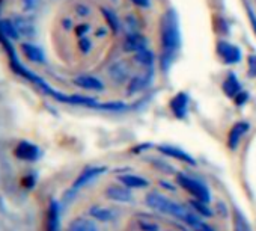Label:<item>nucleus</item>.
Here are the masks:
<instances>
[{"mask_svg":"<svg viewBox=\"0 0 256 231\" xmlns=\"http://www.w3.org/2000/svg\"><path fill=\"white\" fill-rule=\"evenodd\" d=\"M170 109L175 113V117L184 118L187 115V110H188V97L182 92L176 94L170 101Z\"/></svg>","mask_w":256,"mask_h":231,"instance_id":"nucleus-9","label":"nucleus"},{"mask_svg":"<svg viewBox=\"0 0 256 231\" xmlns=\"http://www.w3.org/2000/svg\"><path fill=\"white\" fill-rule=\"evenodd\" d=\"M139 223V228L142 231H160V226L154 222H150V220H138Z\"/></svg>","mask_w":256,"mask_h":231,"instance_id":"nucleus-26","label":"nucleus"},{"mask_svg":"<svg viewBox=\"0 0 256 231\" xmlns=\"http://www.w3.org/2000/svg\"><path fill=\"white\" fill-rule=\"evenodd\" d=\"M68 231H98L94 222L86 219H76L70 223Z\"/></svg>","mask_w":256,"mask_h":231,"instance_id":"nucleus-21","label":"nucleus"},{"mask_svg":"<svg viewBox=\"0 0 256 231\" xmlns=\"http://www.w3.org/2000/svg\"><path fill=\"white\" fill-rule=\"evenodd\" d=\"M160 184L164 187V189H168V190H170V192H175L176 190V187L174 186V184H170V183H168V181H160Z\"/></svg>","mask_w":256,"mask_h":231,"instance_id":"nucleus-32","label":"nucleus"},{"mask_svg":"<svg viewBox=\"0 0 256 231\" xmlns=\"http://www.w3.org/2000/svg\"><path fill=\"white\" fill-rule=\"evenodd\" d=\"M223 91L228 97L230 98H236L241 94V85L238 82V79L235 77V74H229L228 79L223 82Z\"/></svg>","mask_w":256,"mask_h":231,"instance_id":"nucleus-16","label":"nucleus"},{"mask_svg":"<svg viewBox=\"0 0 256 231\" xmlns=\"http://www.w3.org/2000/svg\"><path fill=\"white\" fill-rule=\"evenodd\" d=\"M247 70L250 77H256V55H250L247 61Z\"/></svg>","mask_w":256,"mask_h":231,"instance_id":"nucleus-27","label":"nucleus"},{"mask_svg":"<svg viewBox=\"0 0 256 231\" xmlns=\"http://www.w3.org/2000/svg\"><path fill=\"white\" fill-rule=\"evenodd\" d=\"M235 231H250V228H248L246 219L241 216L240 211L235 213Z\"/></svg>","mask_w":256,"mask_h":231,"instance_id":"nucleus-25","label":"nucleus"},{"mask_svg":"<svg viewBox=\"0 0 256 231\" xmlns=\"http://www.w3.org/2000/svg\"><path fill=\"white\" fill-rule=\"evenodd\" d=\"M132 2H134L136 5H139V7H142V8H145V7L150 5V0H132Z\"/></svg>","mask_w":256,"mask_h":231,"instance_id":"nucleus-33","label":"nucleus"},{"mask_svg":"<svg viewBox=\"0 0 256 231\" xmlns=\"http://www.w3.org/2000/svg\"><path fill=\"white\" fill-rule=\"evenodd\" d=\"M80 49H82L83 53H88L90 50V41L88 38H82L80 40Z\"/></svg>","mask_w":256,"mask_h":231,"instance_id":"nucleus-31","label":"nucleus"},{"mask_svg":"<svg viewBox=\"0 0 256 231\" xmlns=\"http://www.w3.org/2000/svg\"><path fill=\"white\" fill-rule=\"evenodd\" d=\"M26 10H36L41 4V0H23Z\"/></svg>","mask_w":256,"mask_h":231,"instance_id":"nucleus-29","label":"nucleus"},{"mask_svg":"<svg viewBox=\"0 0 256 231\" xmlns=\"http://www.w3.org/2000/svg\"><path fill=\"white\" fill-rule=\"evenodd\" d=\"M74 83L83 89H90V91H101L104 88L100 79H96L95 76H89V74H80L74 77Z\"/></svg>","mask_w":256,"mask_h":231,"instance_id":"nucleus-10","label":"nucleus"},{"mask_svg":"<svg viewBox=\"0 0 256 231\" xmlns=\"http://www.w3.org/2000/svg\"><path fill=\"white\" fill-rule=\"evenodd\" d=\"M158 150H160L163 154L169 156V157H174V159H176V160L186 162V163H188V165H196V160H194L190 154H187L186 151H182V150H180V148L163 145V147H160Z\"/></svg>","mask_w":256,"mask_h":231,"instance_id":"nucleus-13","label":"nucleus"},{"mask_svg":"<svg viewBox=\"0 0 256 231\" xmlns=\"http://www.w3.org/2000/svg\"><path fill=\"white\" fill-rule=\"evenodd\" d=\"M145 47H146V40L139 34H132L125 40V50H128V52L136 53L138 50H142Z\"/></svg>","mask_w":256,"mask_h":231,"instance_id":"nucleus-17","label":"nucleus"},{"mask_svg":"<svg viewBox=\"0 0 256 231\" xmlns=\"http://www.w3.org/2000/svg\"><path fill=\"white\" fill-rule=\"evenodd\" d=\"M247 130H248V124L244 123V121L236 123V124L230 129L228 144H229V147H230L232 150H235V148L240 145V142H241V139L244 138V135L247 133Z\"/></svg>","mask_w":256,"mask_h":231,"instance_id":"nucleus-8","label":"nucleus"},{"mask_svg":"<svg viewBox=\"0 0 256 231\" xmlns=\"http://www.w3.org/2000/svg\"><path fill=\"white\" fill-rule=\"evenodd\" d=\"M106 196L112 201L116 202H132L133 201V193L128 187L122 186H110L106 189Z\"/></svg>","mask_w":256,"mask_h":231,"instance_id":"nucleus-5","label":"nucleus"},{"mask_svg":"<svg viewBox=\"0 0 256 231\" xmlns=\"http://www.w3.org/2000/svg\"><path fill=\"white\" fill-rule=\"evenodd\" d=\"M146 77L148 76L145 74V76H139V77L133 79V82L130 83V92H138V91L145 89L146 85H148V79Z\"/></svg>","mask_w":256,"mask_h":231,"instance_id":"nucleus-23","label":"nucleus"},{"mask_svg":"<svg viewBox=\"0 0 256 231\" xmlns=\"http://www.w3.org/2000/svg\"><path fill=\"white\" fill-rule=\"evenodd\" d=\"M47 229L48 231H59V205L56 201H52V204L48 207Z\"/></svg>","mask_w":256,"mask_h":231,"instance_id":"nucleus-18","label":"nucleus"},{"mask_svg":"<svg viewBox=\"0 0 256 231\" xmlns=\"http://www.w3.org/2000/svg\"><path fill=\"white\" fill-rule=\"evenodd\" d=\"M178 183H180L192 196H194L196 199L204 201V202H210V199H211L210 190H208V187H206L204 183H200L199 180L192 178V177H188V175H186V174H178Z\"/></svg>","mask_w":256,"mask_h":231,"instance_id":"nucleus-3","label":"nucleus"},{"mask_svg":"<svg viewBox=\"0 0 256 231\" xmlns=\"http://www.w3.org/2000/svg\"><path fill=\"white\" fill-rule=\"evenodd\" d=\"M134 61H136L138 64H140L142 67H146V68L151 70L152 65H154V55H152L151 50H148V49L145 47V49L138 50V52L134 53Z\"/></svg>","mask_w":256,"mask_h":231,"instance_id":"nucleus-20","label":"nucleus"},{"mask_svg":"<svg viewBox=\"0 0 256 231\" xmlns=\"http://www.w3.org/2000/svg\"><path fill=\"white\" fill-rule=\"evenodd\" d=\"M162 52H163V61L168 65L176 55L181 46V34H180V25L176 14L174 11H168L162 19Z\"/></svg>","mask_w":256,"mask_h":231,"instance_id":"nucleus-2","label":"nucleus"},{"mask_svg":"<svg viewBox=\"0 0 256 231\" xmlns=\"http://www.w3.org/2000/svg\"><path fill=\"white\" fill-rule=\"evenodd\" d=\"M145 201H146V204H148L151 208H154V210H157V211H160V213H166V214L175 216L176 219H180V220H182L184 223L193 226L194 229L199 228V226L204 223V222L196 216L194 211L186 208L184 205L175 202L174 199L168 198L166 195H163V193H160V192H150V193L146 195V199H145Z\"/></svg>","mask_w":256,"mask_h":231,"instance_id":"nucleus-1","label":"nucleus"},{"mask_svg":"<svg viewBox=\"0 0 256 231\" xmlns=\"http://www.w3.org/2000/svg\"><path fill=\"white\" fill-rule=\"evenodd\" d=\"M0 31H2L5 38H12V40L18 38V34H17V31L14 28V23L10 22V20H5V22L0 23Z\"/></svg>","mask_w":256,"mask_h":231,"instance_id":"nucleus-22","label":"nucleus"},{"mask_svg":"<svg viewBox=\"0 0 256 231\" xmlns=\"http://www.w3.org/2000/svg\"><path fill=\"white\" fill-rule=\"evenodd\" d=\"M12 23H14V28H16L18 37L30 38V37H34L35 32H36V31H35V25H34L30 20L24 19V17H16V19L12 20Z\"/></svg>","mask_w":256,"mask_h":231,"instance_id":"nucleus-11","label":"nucleus"},{"mask_svg":"<svg viewBox=\"0 0 256 231\" xmlns=\"http://www.w3.org/2000/svg\"><path fill=\"white\" fill-rule=\"evenodd\" d=\"M89 214L96 219V220H101V222H110L116 217V211L113 208H108V207H90L89 208Z\"/></svg>","mask_w":256,"mask_h":231,"instance_id":"nucleus-15","label":"nucleus"},{"mask_svg":"<svg viewBox=\"0 0 256 231\" xmlns=\"http://www.w3.org/2000/svg\"><path fill=\"white\" fill-rule=\"evenodd\" d=\"M104 14H106V17H107L108 23H112V28H113V31H118V28H119L118 19H116V17H114L112 13H108V11H104Z\"/></svg>","mask_w":256,"mask_h":231,"instance_id":"nucleus-28","label":"nucleus"},{"mask_svg":"<svg viewBox=\"0 0 256 231\" xmlns=\"http://www.w3.org/2000/svg\"><path fill=\"white\" fill-rule=\"evenodd\" d=\"M217 55L228 65H234V64L240 62V59H241L240 49L235 47L230 43H226V41H218L217 43Z\"/></svg>","mask_w":256,"mask_h":231,"instance_id":"nucleus-4","label":"nucleus"},{"mask_svg":"<svg viewBox=\"0 0 256 231\" xmlns=\"http://www.w3.org/2000/svg\"><path fill=\"white\" fill-rule=\"evenodd\" d=\"M119 183L128 189H145L150 186V181L140 175H136V174H124V175H119L118 177Z\"/></svg>","mask_w":256,"mask_h":231,"instance_id":"nucleus-6","label":"nucleus"},{"mask_svg":"<svg viewBox=\"0 0 256 231\" xmlns=\"http://www.w3.org/2000/svg\"><path fill=\"white\" fill-rule=\"evenodd\" d=\"M246 8H247V14H248V19H250V23H252V26H253V31H254V34H256V16H254V13L252 11V8H250V5H247Z\"/></svg>","mask_w":256,"mask_h":231,"instance_id":"nucleus-30","label":"nucleus"},{"mask_svg":"<svg viewBox=\"0 0 256 231\" xmlns=\"http://www.w3.org/2000/svg\"><path fill=\"white\" fill-rule=\"evenodd\" d=\"M16 156L22 160H28V162H34L40 157V150L36 145L29 144V142H22L17 148H16Z\"/></svg>","mask_w":256,"mask_h":231,"instance_id":"nucleus-7","label":"nucleus"},{"mask_svg":"<svg viewBox=\"0 0 256 231\" xmlns=\"http://www.w3.org/2000/svg\"><path fill=\"white\" fill-rule=\"evenodd\" d=\"M104 171H106V168H89V169H86V171L82 172L80 177L74 181L72 189L76 190V189H80V187L86 186L88 183H90L92 180H95V178H96L101 172H104Z\"/></svg>","mask_w":256,"mask_h":231,"instance_id":"nucleus-14","label":"nucleus"},{"mask_svg":"<svg viewBox=\"0 0 256 231\" xmlns=\"http://www.w3.org/2000/svg\"><path fill=\"white\" fill-rule=\"evenodd\" d=\"M192 205H193V208L194 210H198L200 214H204V216H212V211L206 207V202H204V201H199V199H196V201H192Z\"/></svg>","mask_w":256,"mask_h":231,"instance_id":"nucleus-24","label":"nucleus"},{"mask_svg":"<svg viewBox=\"0 0 256 231\" xmlns=\"http://www.w3.org/2000/svg\"><path fill=\"white\" fill-rule=\"evenodd\" d=\"M196 231H212V228L210 225H206V223H202L199 228H196Z\"/></svg>","mask_w":256,"mask_h":231,"instance_id":"nucleus-34","label":"nucleus"},{"mask_svg":"<svg viewBox=\"0 0 256 231\" xmlns=\"http://www.w3.org/2000/svg\"><path fill=\"white\" fill-rule=\"evenodd\" d=\"M108 74L116 83H122L126 80L128 74H130V68H128V65L125 62L119 61V62H114L113 65H110Z\"/></svg>","mask_w":256,"mask_h":231,"instance_id":"nucleus-12","label":"nucleus"},{"mask_svg":"<svg viewBox=\"0 0 256 231\" xmlns=\"http://www.w3.org/2000/svg\"><path fill=\"white\" fill-rule=\"evenodd\" d=\"M22 52L32 62H44V53L34 44H22Z\"/></svg>","mask_w":256,"mask_h":231,"instance_id":"nucleus-19","label":"nucleus"}]
</instances>
